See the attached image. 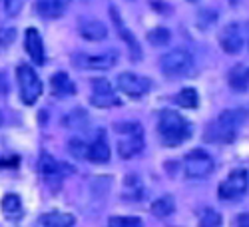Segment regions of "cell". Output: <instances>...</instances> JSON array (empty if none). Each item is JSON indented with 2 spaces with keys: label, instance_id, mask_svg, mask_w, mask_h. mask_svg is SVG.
Instances as JSON below:
<instances>
[{
  "label": "cell",
  "instance_id": "cell-1",
  "mask_svg": "<svg viewBox=\"0 0 249 227\" xmlns=\"http://www.w3.org/2000/svg\"><path fill=\"white\" fill-rule=\"evenodd\" d=\"M158 132H160L161 143H165V146H179V143L190 140L192 126L176 110H163L160 114Z\"/></svg>",
  "mask_w": 249,
  "mask_h": 227
},
{
  "label": "cell",
  "instance_id": "cell-2",
  "mask_svg": "<svg viewBox=\"0 0 249 227\" xmlns=\"http://www.w3.org/2000/svg\"><path fill=\"white\" fill-rule=\"evenodd\" d=\"M118 138V156L130 159L143 150V132L142 126L136 122H122L114 126Z\"/></svg>",
  "mask_w": 249,
  "mask_h": 227
},
{
  "label": "cell",
  "instance_id": "cell-3",
  "mask_svg": "<svg viewBox=\"0 0 249 227\" xmlns=\"http://www.w3.org/2000/svg\"><path fill=\"white\" fill-rule=\"evenodd\" d=\"M241 123V114L235 110L223 112L213 123L205 128V141H215V143H230L237 136V128Z\"/></svg>",
  "mask_w": 249,
  "mask_h": 227
},
{
  "label": "cell",
  "instance_id": "cell-4",
  "mask_svg": "<svg viewBox=\"0 0 249 227\" xmlns=\"http://www.w3.org/2000/svg\"><path fill=\"white\" fill-rule=\"evenodd\" d=\"M160 68L168 78H185L194 74V56L188 50H170L160 60Z\"/></svg>",
  "mask_w": 249,
  "mask_h": 227
},
{
  "label": "cell",
  "instance_id": "cell-5",
  "mask_svg": "<svg viewBox=\"0 0 249 227\" xmlns=\"http://www.w3.org/2000/svg\"><path fill=\"white\" fill-rule=\"evenodd\" d=\"M16 78H18L20 98H22V102L26 106L36 104V100L40 98V94H42V82H40L34 68L28 64H20L16 68Z\"/></svg>",
  "mask_w": 249,
  "mask_h": 227
},
{
  "label": "cell",
  "instance_id": "cell-6",
  "mask_svg": "<svg viewBox=\"0 0 249 227\" xmlns=\"http://www.w3.org/2000/svg\"><path fill=\"white\" fill-rule=\"evenodd\" d=\"M247 188H249V174L247 170L237 168L219 183L217 195L221 201H239L247 193Z\"/></svg>",
  "mask_w": 249,
  "mask_h": 227
},
{
  "label": "cell",
  "instance_id": "cell-7",
  "mask_svg": "<svg viewBox=\"0 0 249 227\" xmlns=\"http://www.w3.org/2000/svg\"><path fill=\"white\" fill-rule=\"evenodd\" d=\"M213 157L203 150H194L183 159V174L190 179H203L213 172Z\"/></svg>",
  "mask_w": 249,
  "mask_h": 227
},
{
  "label": "cell",
  "instance_id": "cell-8",
  "mask_svg": "<svg viewBox=\"0 0 249 227\" xmlns=\"http://www.w3.org/2000/svg\"><path fill=\"white\" fill-rule=\"evenodd\" d=\"M118 88L130 98H142L152 90V82L134 72H122L118 76Z\"/></svg>",
  "mask_w": 249,
  "mask_h": 227
},
{
  "label": "cell",
  "instance_id": "cell-9",
  "mask_svg": "<svg viewBox=\"0 0 249 227\" xmlns=\"http://www.w3.org/2000/svg\"><path fill=\"white\" fill-rule=\"evenodd\" d=\"M110 18H112V22H114L116 32H118V38L128 46V50H130V54H132V60H142V46H140V42L136 40L134 32H132V30L126 26V22L122 20V14L118 12L116 6H110Z\"/></svg>",
  "mask_w": 249,
  "mask_h": 227
},
{
  "label": "cell",
  "instance_id": "cell-10",
  "mask_svg": "<svg viewBox=\"0 0 249 227\" xmlns=\"http://www.w3.org/2000/svg\"><path fill=\"white\" fill-rule=\"evenodd\" d=\"M118 54L116 52H100V54H76L74 64L86 70H110L116 66Z\"/></svg>",
  "mask_w": 249,
  "mask_h": 227
},
{
  "label": "cell",
  "instance_id": "cell-11",
  "mask_svg": "<svg viewBox=\"0 0 249 227\" xmlns=\"http://www.w3.org/2000/svg\"><path fill=\"white\" fill-rule=\"evenodd\" d=\"M219 44L223 48V52L227 54H237L243 48V32L239 24H230L225 26L219 34Z\"/></svg>",
  "mask_w": 249,
  "mask_h": 227
},
{
  "label": "cell",
  "instance_id": "cell-12",
  "mask_svg": "<svg viewBox=\"0 0 249 227\" xmlns=\"http://www.w3.org/2000/svg\"><path fill=\"white\" fill-rule=\"evenodd\" d=\"M86 157L94 163H106L110 159V146H108V140H106V134L104 132H98L94 141L88 143Z\"/></svg>",
  "mask_w": 249,
  "mask_h": 227
},
{
  "label": "cell",
  "instance_id": "cell-13",
  "mask_svg": "<svg viewBox=\"0 0 249 227\" xmlns=\"http://www.w3.org/2000/svg\"><path fill=\"white\" fill-rule=\"evenodd\" d=\"M24 46H26V52L28 56L32 58V62H36V64H44V44H42V38H40L38 30L36 28H28L26 34H24Z\"/></svg>",
  "mask_w": 249,
  "mask_h": 227
},
{
  "label": "cell",
  "instance_id": "cell-14",
  "mask_svg": "<svg viewBox=\"0 0 249 227\" xmlns=\"http://www.w3.org/2000/svg\"><path fill=\"white\" fill-rule=\"evenodd\" d=\"M80 36L90 42H100V40L108 38V28L100 20H82L80 22Z\"/></svg>",
  "mask_w": 249,
  "mask_h": 227
},
{
  "label": "cell",
  "instance_id": "cell-15",
  "mask_svg": "<svg viewBox=\"0 0 249 227\" xmlns=\"http://www.w3.org/2000/svg\"><path fill=\"white\" fill-rule=\"evenodd\" d=\"M38 170H40V174H42L48 181H60L62 179V175H64V166L62 163H58L52 156H48V154H42V157H40V163H38Z\"/></svg>",
  "mask_w": 249,
  "mask_h": 227
},
{
  "label": "cell",
  "instance_id": "cell-16",
  "mask_svg": "<svg viewBox=\"0 0 249 227\" xmlns=\"http://www.w3.org/2000/svg\"><path fill=\"white\" fill-rule=\"evenodd\" d=\"M70 0H36V12L44 18H58L66 12Z\"/></svg>",
  "mask_w": 249,
  "mask_h": 227
},
{
  "label": "cell",
  "instance_id": "cell-17",
  "mask_svg": "<svg viewBox=\"0 0 249 227\" xmlns=\"http://www.w3.org/2000/svg\"><path fill=\"white\" fill-rule=\"evenodd\" d=\"M227 82H230V88L233 92H245L249 86V66L235 64L227 74Z\"/></svg>",
  "mask_w": 249,
  "mask_h": 227
},
{
  "label": "cell",
  "instance_id": "cell-18",
  "mask_svg": "<svg viewBox=\"0 0 249 227\" xmlns=\"http://www.w3.org/2000/svg\"><path fill=\"white\" fill-rule=\"evenodd\" d=\"M50 86H52V92L56 96H72V94H76V86H74V82L70 80V76L66 72H56L50 78Z\"/></svg>",
  "mask_w": 249,
  "mask_h": 227
},
{
  "label": "cell",
  "instance_id": "cell-19",
  "mask_svg": "<svg viewBox=\"0 0 249 227\" xmlns=\"http://www.w3.org/2000/svg\"><path fill=\"white\" fill-rule=\"evenodd\" d=\"M40 223H42V227H72L76 223V219L70 213L52 211V213H44L40 217Z\"/></svg>",
  "mask_w": 249,
  "mask_h": 227
},
{
  "label": "cell",
  "instance_id": "cell-20",
  "mask_svg": "<svg viewBox=\"0 0 249 227\" xmlns=\"http://www.w3.org/2000/svg\"><path fill=\"white\" fill-rule=\"evenodd\" d=\"M2 211L12 221L22 217V201H20V197L16 193H8L2 197Z\"/></svg>",
  "mask_w": 249,
  "mask_h": 227
},
{
  "label": "cell",
  "instance_id": "cell-21",
  "mask_svg": "<svg viewBox=\"0 0 249 227\" xmlns=\"http://www.w3.org/2000/svg\"><path fill=\"white\" fill-rule=\"evenodd\" d=\"M90 102L98 108H114V106H122V100L116 96L114 90H104V92H94Z\"/></svg>",
  "mask_w": 249,
  "mask_h": 227
},
{
  "label": "cell",
  "instance_id": "cell-22",
  "mask_svg": "<svg viewBox=\"0 0 249 227\" xmlns=\"http://www.w3.org/2000/svg\"><path fill=\"white\" fill-rule=\"evenodd\" d=\"M176 211V201L172 195H163V197H158L154 203H152V213L156 217H170L172 213Z\"/></svg>",
  "mask_w": 249,
  "mask_h": 227
},
{
  "label": "cell",
  "instance_id": "cell-23",
  "mask_svg": "<svg viewBox=\"0 0 249 227\" xmlns=\"http://www.w3.org/2000/svg\"><path fill=\"white\" fill-rule=\"evenodd\" d=\"M176 102L181 106V108H196L199 104V96L194 88H183L178 96H176Z\"/></svg>",
  "mask_w": 249,
  "mask_h": 227
},
{
  "label": "cell",
  "instance_id": "cell-24",
  "mask_svg": "<svg viewBox=\"0 0 249 227\" xmlns=\"http://www.w3.org/2000/svg\"><path fill=\"white\" fill-rule=\"evenodd\" d=\"M170 38H172V34H170L168 28H154V30L148 32V40L154 46H165L170 42Z\"/></svg>",
  "mask_w": 249,
  "mask_h": 227
},
{
  "label": "cell",
  "instance_id": "cell-25",
  "mask_svg": "<svg viewBox=\"0 0 249 227\" xmlns=\"http://www.w3.org/2000/svg\"><path fill=\"white\" fill-rule=\"evenodd\" d=\"M221 225V215L215 210H205L199 215V227H219Z\"/></svg>",
  "mask_w": 249,
  "mask_h": 227
},
{
  "label": "cell",
  "instance_id": "cell-26",
  "mask_svg": "<svg viewBox=\"0 0 249 227\" xmlns=\"http://www.w3.org/2000/svg\"><path fill=\"white\" fill-rule=\"evenodd\" d=\"M108 227H143V225H142V219H138V217L118 215V217H110Z\"/></svg>",
  "mask_w": 249,
  "mask_h": 227
},
{
  "label": "cell",
  "instance_id": "cell-27",
  "mask_svg": "<svg viewBox=\"0 0 249 227\" xmlns=\"http://www.w3.org/2000/svg\"><path fill=\"white\" fill-rule=\"evenodd\" d=\"M68 150L72 152L74 157L84 159V157H86V150H88V146H86L84 141H80V140H72V141L68 143Z\"/></svg>",
  "mask_w": 249,
  "mask_h": 227
},
{
  "label": "cell",
  "instance_id": "cell-28",
  "mask_svg": "<svg viewBox=\"0 0 249 227\" xmlns=\"http://www.w3.org/2000/svg\"><path fill=\"white\" fill-rule=\"evenodd\" d=\"M26 0H4V12L8 16H18L20 10H22Z\"/></svg>",
  "mask_w": 249,
  "mask_h": 227
},
{
  "label": "cell",
  "instance_id": "cell-29",
  "mask_svg": "<svg viewBox=\"0 0 249 227\" xmlns=\"http://www.w3.org/2000/svg\"><path fill=\"white\" fill-rule=\"evenodd\" d=\"M16 38V30L14 28H2L0 30V48H6L14 42Z\"/></svg>",
  "mask_w": 249,
  "mask_h": 227
},
{
  "label": "cell",
  "instance_id": "cell-30",
  "mask_svg": "<svg viewBox=\"0 0 249 227\" xmlns=\"http://www.w3.org/2000/svg\"><path fill=\"white\" fill-rule=\"evenodd\" d=\"M0 94H8V78L4 72H0Z\"/></svg>",
  "mask_w": 249,
  "mask_h": 227
},
{
  "label": "cell",
  "instance_id": "cell-31",
  "mask_svg": "<svg viewBox=\"0 0 249 227\" xmlns=\"http://www.w3.org/2000/svg\"><path fill=\"white\" fill-rule=\"evenodd\" d=\"M237 227H249V213H243L237 217Z\"/></svg>",
  "mask_w": 249,
  "mask_h": 227
},
{
  "label": "cell",
  "instance_id": "cell-32",
  "mask_svg": "<svg viewBox=\"0 0 249 227\" xmlns=\"http://www.w3.org/2000/svg\"><path fill=\"white\" fill-rule=\"evenodd\" d=\"M4 123V116H2V112H0V126H2Z\"/></svg>",
  "mask_w": 249,
  "mask_h": 227
},
{
  "label": "cell",
  "instance_id": "cell-33",
  "mask_svg": "<svg viewBox=\"0 0 249 227\" xmlns=\"http://www.w3.org/2000/svg\"><path fill=\"white\" fill-rule=\"evenodd\" d=\"M190 2H197V0H190Z\"/></svg>",
  "mask_w": 249,
  "mask_h": 227
},
{
  "label": "cell",
  "instance_id": "cell-34",
  "mask_svg": "<svg viewBox=\"0 0 249 227\" xmlns=\"http://www.w3.org/2000/svg\"><path fill=\"white\" fill-rule=\"evenodd\" d=\"M230 2H235V0H230Z\"/></svg>",
  "mask_w": 249,
  "mask_h": 227
}]
</instances>
